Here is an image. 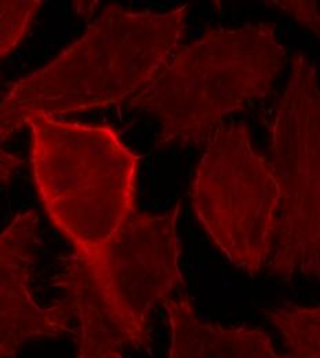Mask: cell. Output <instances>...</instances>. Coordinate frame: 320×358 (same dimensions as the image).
<instances>
[{
    "label": "cell",
    "instance_id": "1",
    "mask_svg": "<svg viewBox=\"0 0 320 358\" xmlns=\"http://www.w3.org/2000/svg\"><path fill=\"white\" fill-rule=\"evenodd\" d=\"M181 204L136 211L90 255L72 254L55 278L72 318L76 358H125L152 346L151 317L183 287Z\"/></svg>",
    "mask_w": 320,
    "mask_h": 358
},
{
    "label": "cell",
    "instance_id": "2",
    "mask_svg": "<svg viewBox=\"0 0 320 358\" xmlns=\"http://www.w3.org/2000/svg\"><path fill=\"white\" fill-rule=\"evenodd\" d=\"M186 13V4L166 13L108 4L82 39L17 82L0 101V139L31 119L129 102L181 47Z\"/></svg>",
    "mask_w": 320,
    "mask_h": 358
},
{
    "label": "cell",
    "instance_id": "3",
    "mask_svg": "<svg viewBox=\"0 0 320 358\" xmlns=\"http://www.w3.org/2000/svg\"><path fill=\"white\" fill-rule=\"evenodd\" d=\"M287 62L272 24L207 31L127 105L158 119V145L209 142L227 115L272 92Z\"/></svg>",
    "mask_w": 320,
    "mask_h": 358
},
{
    "label": "cell",
    "instance_id": "4",
    "mask_svg": "<svg viewBox=\"0 0 320 358\" xmlns=\"http://www.w3.org/2000/svg\"><path fill=\"white\" fill-rule=\"evenodd\" d=\"M32 170L48 218L90 255L137 211L139 156L105 124L31 119Z\"/></svg>",
    "mask_w": 320,
    "mask_h": 358
},
{
    "label": "cell",
    "instance_id": "5",
    "mask_svg": "<svg viewBox=\"0 0 320 358\" xmlns=\"http://www.w3.org/2000/svg\"><path fill=\"white\" fill-rule=\"evenodd\" d=\"M189 194L197 221L236 268L250 274L267 268L280 194L272 167L254 150L244 123L224 124L209 139Z\"/></svg>",
    "mask_w": 320,
    "mask_h": 358
},
{
    "label": "cell",
    "instance_id": "6",
    "mask_svg": "<svg viewBox=\"0 0 320 358\" xmlns=\"http://www.w3.org/2000/svg\"><path fill=\"white\" fill-rule=\"evenodd\" d=\"M279 189L274 248L267 268L280 280L319 278L320 95L316 64L293 59L268 155Z\"/></svg>",
    "mask_w": 320,
    "mask_h": 358
},
{
    "label": "cell",
    "instance_id": "7",
    "mask_svg": "<svg viewBox=\"0 0 320 358\" xmlns=\"http://www.w3.org/2000/svg\"><path fill=\"white\" fill-rule=\"evenodd\" d=\"M39 217L18 214L0 233V358H11L29 341L74 332L72 318L60 301L39 306L32 294Z\"/></svg>",
    "mask_w": 320,
    "mask_h": 358
},
{
    "label": "cell",
    "instance_id": "8",
    "mask_svg": "<svg viewBox=\"0 0 320 358\" xmlns=\"http://www.w3.org/2000/svg\"><path fill=\"white\" fill-rule=\"evenodd\" d=\"M162 306L172 331L169 358H288L274 352L263 329L224 328L200 320L185 292L166 299Z\"/></svg>",
    "mask_w": 320,
    "mask_h": 358
},
{
    "label": "cell",
    "instance_id": "9",
    "mask_svg": "<svg viewBox=\"0 0 320 358\" xmlns=\"http://www.w3.org/2000/svg\"><path fill=\"white\" fill-rule=\"evenodd\" d=\"M283 335L288 358H320L319 306H290L267 312Z\"/></svg>",
    "mask_w": 320,
    "mask_h": 358
},
{
    "label": "cell",
    "instance_id": "10",
    "mask_svg": "<svg viewBox=\"0 0 320 358\" xmlns=\"http://www.w3.org/2000/svg\"><path fill=\"white\" fill-rule=\"evenodd\" d=\"M41 7L38 0H0V59L22 42Z\"/></svg>",
    "mask_w": 320,
    "mask_h": 358
},
{
    "label": "cell",
    "instance_id": "11",
    "mask_svg": "<svg viewBox=\"0 0 320 358\" xmlns=\"http://www.w3.org/2000/svg\"><path fill=\"white\" fill-rule=\"evenodd\" d=\"M274 4H279V7L288 11L319 36V14L316 1H274Z\"/></svg>",
    "mask_w": 320,
    "mask_h": 358
},
{
    "label": "cell",
    "instance_id": "12",
    "mask_svg": "<svg viewBox=\"0 0 320 358\" xmlns=\"http://www.w3.org/2000/svg\"><path fill=\"white\" fill-rule=\"evenodd\" d=\"M22 160L0 149V179H8L15 169L21 166Z\"/></svg>",
    "mask_w": 320,
    "mask_h": 358
}]
</instances>
